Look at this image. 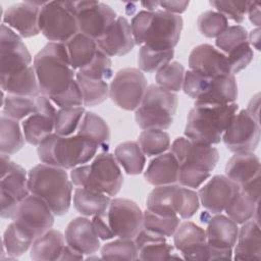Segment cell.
<instances>
[{
  "instance_id": "cell-33",
  "label": "cell",
  "mask_w": 261,
  "mask_h": 261,
  "mask_svg": "<svg viewBox=\"0 0 261 261\" xmlns=\"http://www.w3.org/2000/svg\"><path fill=\"white\" fill-rule=\"evenodd\" d=\"M0 85L2 91L11 95L24 97H38L42 95L33 65L18 73L1 77Z\"/></svg>"
},
{
  "instance_id": "cell-43",
  "label": "cell",
  "mask_w": 261,
  "mask_h": 261,
  "mask_svg": "<svg viewBox=\"0 0 261 261\" xmlns=\"http://www.w3.org/2000/svg\"><path fill=\"white\" fill-rule=\"evenodd\" d=\"M86 110L83 106L59 108L54 119V133L67 137L77 132Z\"/></svg>"
},
{
  "instance_id": "cell-16",
  "label": "cell",
  "mask_w": 261,
  "mask_h": 261,
  "mask_svg": "<svg viewBox=\"0 0 261 261\" xmlns=\"http://www.w3.org/2000/svg\"><path fill=\"white\" fill-rule=\"evenodd\" d=\"M0 73L6 77L18 73L32 65V55L22 38L6 24H1Z\"/></svg>"
},
{
  "instance_id": "cell-52",
  "label": "cell",
  "mask_w": 261,
  "mask_h": 261,
  "mask_svg": "<svg viewBox=\"0 0 261 261\" xmlns=\"http://www.w3.org/2000/svg\"><path fill=\"white\" fill-rule=\"evenodd\" d=\"M226 57L228 60L230 73L234 75L244 70L251 63L254 57V52L252 47L247 42L233 49L226 55Z\"/></svg>"
},
{
  "instance_id": "cell-59",
  "label": "cell",
  "mask_w": 261,
  "mask_h": 261,
  "mask_svg": "<svg viewBox=\"0 0 261 261\" xmlns=\"http://www.w3.org/2000/svg\"><path fill=\"white\" fill-rule=\"evenodd\" d=\"M84 258V255L77 253L67 245H65L59 260H82Z\"/></svg>"
},
{
  "instance_id": "cell-46",
  "label": "cell",
  "mask_w": 261,
  "mask_h": 261,
  "mask_svg": "<svg viewBox=\"0 0 261 261\" xmlns=\"http://www.w3.org/2000/svg\"><path fill=\"white\" fill-rule=\"evenodd\" d=\"M180 223L178 216H161L149 210L143 213V228L152 232L170 238Z\"/></svg>"
},
{
  "instance_id": "cell-14",
  "label": "cell",
  "mask_w": 261,
  "mask_h": 261,
  "mask_svg": "<svg viewBox=\"0 0 261 261\" xmlns=\"http://www.w3.org/2000/svg\"><path fill=\"white\" fill-rule=\"evenodd\" d=\"M260 124L246 109L237 112L224 130L221 141L233 153L254 152L260 142Z\"/></svg>"
},
{
  "instance_id": "cell-26",
  "label": "cell",
  "mask_w": 261,
  "mask_h": 261,
  "mask_svg": "<svg viewBox=\"0 0 261 261\" xmlns=\"http://www.w3.org/2000/svg\"><path fill=\"white\" fill-rule=\"evenodd\" d=\"M232 251L234 260H261V232L259 221L254 218L241 224Z\"/></svg>"
},
{
  "instance_id": "cell-30",
  "label": "cell",
  "mask_w": 261,
  "mask_h": 261,
  "mask_svg": "<svg viewBox=\"0 0 261 261\" xmlns=\"http://www.w3.org/2000/svg\"><path fill=\"white\" fill-rule=\"evenodd\" d=\"M225 175L240 188L260 175V159L250 153H234L226 162Z\"/></svg>"
},
{
  "instance_id": "cell-48",
  "label": "cell",
  "mask_w": 261,
  "mask_h": 261,
  "mask_svg": "<svg viewBox=\"0 0 261 261\" xmlns=\"http://www.w3.org/2000/svg\"><path fill=\"white\" fill-rule=\"evenodd\" d=\"M197 27L201 35L206 38H217L228 27L227 18L216 10L202 12L197 19Z\"/></svg>"
},
{
  "instance_id": "cell-36",
  "label": "cell",
  "mask_w": 261,
  "mask_h": 261,
  "mask_svg": "<svg viewBox=\"0 0 261 261\" xmlns=\"http://www.w3.org/2000/svg\"><path fill=\"white\" fill-rule=\"evenodd\" d=\"M22 127L17 120L1 114L0 117V152L12 155L22 149L25 143Z\"/></svg>"
},
{
  "instance_id": "cell-2",
  "label": "cell",
  "mask_w": 261,
  "mask_h": 261,
  "mask_svg": "<svg viewBox=\"0 0 261 261\" xmlns=\"http://www.w3.org/2000/svg\"><path fill=\"white\" fill-rule=\"evenodd\" d=\"M184 21L180 15L162 9L139 11L130 21L136 45L156 50H170L177 45Z\"/></svg>"
},
{
  "instance_id": "cell-9",
  "label": "cell",
  "mask_w": 261,
  "mask_h": 261,
  "mask_svg": "<svg viewBox=\"0 0 261 261\" xmlns=\"http://www.w3.org/2000/svg\"><path fill=\"white\" fill-rule=\"evenodd\" d=\"M40 33L49 41L66 43L79 33L75 1H48L41 7Z\"/></svg>"
},
{
  "instance_id": "cell-37",
  "label": "cell",
  "mask_w": 261,
  "mask_h": 261,
  "mask_svg": "<svg viewBox=\"0 0 261 261\" xmlns=\"http://www.w3.org/2000/svg\"><path fill=\"white\" fill-rule=\"evenodd\" d=\"M77 134L94 140L103 151L108 150L110 129L106 121L92 111H86L79 125Z\"/></svg>"
},
{
  "instance_id": "cell-27",
  "label": "cell",
  "mask_w": 261,
  "mask_h": 261,
  "mask_svg": "<svg viewBox=\"0 0 261 261\" xmlns=\"http://www.w3.org/2000/svg\"><path fill=\"white\" fill-rule=\"evenodd\" d=\"M166 237L142 228L135 238L139 260H169L174 247L167 243Z\"/></svg>"
},
{
  "instance_id": "cell-5",
  "label": "cell",
  "mask_w": 261,
  "mask_h": 261,
  "mask_svg": "<svg viewBox=\"0 0 261 261\" xmlns=\"http://www.w3.org/2000/svg\"><path fill=\"white\" fill-rule=\"evenodd\" d=\"M72 181L65 169L40 163L28 172L30 193L40 197L55 216L65 215L72 202Z\"/></svg>"
},
{
  "instance_id": "cell-50",
  "label": "cell",
  "mask_w": 261,
  "mask_h": 261,
  "mask_svg": "<svg viewBox=\"0 0 261 261\" xmlns=\"http://www.w3.org/2000/svg\"><path fill=\"white\" fill-rule=\"evenodd\" d=\"M77 72L92 80L106 82L113 75L112 61L108 55L98 49V52L91 63Z\"/></svg>"
},
{
  "instance_id": "cell-58",
  "label": "cell",
  "mask_w": 261,
  "mask_h": 261,
  "mask_svg": "<svg viewBox=\"0 0 261 261\" xmlns=\"http://www.w3.org/2000/svg\"><path fill=\"white\" fill-rule=\"evenodd\" d=\"M260 34H261L260 28H256L248 34L249 45L254 49H256L257 51H260Z\"/></svg>"
},
{
  "instance_id": "cell-25",
  "label": "cell",
  "mask_w": 261,
  "mask_h": 261,
  "mask_svg": "<svg viewBox=\"0 0 261 261\" xmlns=\"http://www.w3.org/2000/svg\"><path fill=\"white\" fill-rule=\"evenodd\" d=\"M65 243L82 255H93L100 249V239L92 220L87 217H75L64 231Z\"/></svg>"
},
{
  "instance_id": "cell-40",
  "label": "cell",
  "mask_w": 261,
  "mask_h": 261,
  "mask_svg": "<svg viewBox=\"0 0 261 261\" xmlns=\"http://www.w3.org/2000/svg\"><path fill=\"white\" fill-rule=\"evenodd\" d=\"M75 81L83 94L84 106L92 107L99 105L109 97V85L107 82L92 80L80 72H76Z\"/></svg>"
},
{
  "instance_id": "cell-47",
  "label": "cell",
  "mask_w": 261,
  "mask_h": 261,
  "mask_svg": "<svg viewBox=\"0 0 261 261\" xmlns=\"http://www.w3.org/2000/svg\"><path fill=\"white\" fill-rule=\"evenodd\" d=\"M102 259L138 260V249L134 240L117 239L106 243L100 250Z\"/></svg>"
},
{
  "instance_id": "cell-19",
  "label": "cell",
  "mask_w": 261,
  "mask_h": 261,
  "mask_svg": "<svg viewBox=\"0 0 261 261\" xmlns=\"http://www.w3.org/2000/svg\"><path fill=\"white\" fill-rule=\"evenodd\" d=\"M45 2L25 1L9 6L1 17L2 23L9 27L21 38H32L40 34L39 15Z\"/></svg>"
},
{
  "instance_id": "cell-1",
  "label": "cell",
  "mask_w": 261,
  "mask_h": 261,
  "mask_svg": "<svg viewBox=\"0 0 261 261\" xmlns=\"http://www.w3.org/2000/svg\"><path fill=\"white\" fill-rule=\"evenodd\" d=\"M170 152L179 164L177 182L190 189L200 188L211 176L219 160L215 147L195 143L186 137L176 138L170 145Z\"/></svg>"
},
{
  "instance_id": "cell-4",
  "label": "cell",
  "mask_w": 261,
  "mask_h": 261,
  "mask_svg": "<svg viewBox=\"0 0 261 261\" xmlns=\"http://www.w3.org/2000/svg\"><path fill=\"white\" fill-rule=\"evenodd\" d=\"M37 147L41 163L65 170L87 164L100 149L94 140L77 133L67 137L53 133Z\"/></svg>"
},
{
  "instance_id": "cell-21",
  "label": "cell",
  "mask_w": 261,
  "mask_h": 261,
  "mask_svg": "<svg viewBox=\"0 0 261 261\" xmlns=\"http://www.w3.org/2000/svg\"><path fill=\"white\" fill-rule=\"evenodd\" d=\"M174 248L184 259L207 260V238L205 229L192 221L180 222L173 233Z\"/></svg>"
},
{
  "instance_id": "cell-45",
  "label": "cell",
  "mask_w": 261,
  "mask_h": 261,
  "mask_svg": "<svg viewBox=\"0 0 261 261\" xmlns=\"http://www.w3.org/2000/svg\"><path fill=\"white\" fill-rule=\"evenodd\" d=\"M185 73L186 70L181 63L171 61L156 72V85L167 91L176 93L182 89Z\"/></svg>"
},
{
  "instance_id": "cell-53",
  "label": "cell",
  "mask_w": 261,
  "mask_h": 261,
  "mask_svg": "<svg viewBox=\"0 0 261 261\" xmlns=\"http://www.w3.org/2000/svg\"><path fill=\"white\" fill-rule=\"evenodd\" d=\"M58 108L84 106V98L77 82L74 80L62 93L49 98Z\"/></svg>"
},
{
  "instance_id": "cell-54",
  "label": "cell",
  "mask_w": 261,
  "mask_h": 261,
  "mask_svg": "<svg viewBox=\"0 0 261 261\" xmlns=\"http://www.w3.org/2000/svg\"><path fill=\"white\" fill-rule=\"evenodd\" d=\"M91 220L93 222L95 230H96V232H97V234H98L100 240H102V241H109V240H112L115 237L114 233L112 232L109 224H108V221L106 219L105 213L102 214V215L93 216Z\"/></svg>"
},
{
  "instance_id": "cell-6",
  "label": "cell",
  "mask_w": 261,
  "mask_h": 261,
  "mask_svg": "<svg viewBox=\"0 0 261 261\" xmlns=\"http://www.w3.org/2000/svg\"><path fill=\"white\" fill-rule=\"evenodd\" d=\"M238 110L237 103L220 106L194 105L187 116L185 137L198 144L216 145L220 143Z\"/></svg>"
},
{
  "instance_id": "cell-44",
  "label": "cell",
  "mask_w": 261,
  "mask_h": 261,
  "mask_svg": "<svg viewBox=\"0 0 261 261\" xmlns=\"http://www.w3.org/2000/svg\"><path fill=\"white\" fill-rule=\"evenodd\" d=\"M32 244L33 241L27 239L11 222L3 233L2 253H6L8 259H15L28 252Z\"/></svg>"
},
{
  "instance_id": "cell-57",
  "label": "cell",
  "mask_w": 261,
  "mask_h": 261,
  "mask_svg": "<svg viewBox=\"0 0 261 261\" xmlns=\"http://www.w3.org/2000/svg\"><path fill=\"white\" fill-rule=\"evenodd\" d=\"M259 109H260V94H255L248 103V107L246 111L259 122Z\"/></svg>"
},
{
  "instance_id": "cell-55",
  "label": "cell",
  "mask_w": 261,
  "mask_h": 261,
  "mask_svg": "<svg viewBox=\"0 0 261 261\" xmlns=\"http://www.w3.org/2000/svg\"><path fill=\"white\" fill-rule=\"evenodd\" d=\"M189 4V1H160L159 7L167 12L179 15L187 10Z\"/></svg>"
},
{
  "instance_id": "cell-39",
  "label": "cell",
  "mask_w": 261,
  "mask_h": 261,
  "mask_svg": "<svg viewBox=\"0 0 261 261\" xmlns=\"http://www.w3.org/2000/svg\"><path fill=\"white\" fill-rule=\"evenodd\" d=\"M2 114L15 120H23L36 110V97L7 94L2 91Z\"/></svg>"
},
{
  "instance_id": "cell-23",
  "label": "cell",
  "mask_w": 261,
  "mask_h": 261,
  "mask_svg": "<svg viewBox=\"0 0 261 261\" xmlns=\"http://www.w3.org/2000/svg\"><path fill=\"white\" fill-rule=\"evenodd\" d=\"M188 63L190 70L206 76L231 74L226 55L210 44L196 46L189 55Z\"/></svg>"
},
{
  "instance_id": "cell-60",
  "label": "cell",
  "mask_w": 261,
  "mask_h": 261,
  "mask_svg": "<svg viewBox=\"0 0 261 261\" xmlns=\"http://www.w3.org/2000/svg\"><path fill=\"white\" fill-rule=\"evenodd\" d=\"M147 11H156L159 8V1H143L140 3Z\"/></svg>"
},
{
  "instance_id": "cell-18",
  "label": "cell",
  "mask_w": 261,
  "mask_h": 261,
  "mask_svg": "<svg viewBox=\"0 0 261 261\" xmlns=\"http://www.w3.org/2000/svg\"><path fill=\"white\" fill-rule=\"evenodd\" d=\"M238 85L232 74L210 77L203 75L194 105L220 106L234 103Z\"/></svg>"
},
{
  "instance_id": "cell-3",
  "label": "cell",
  "mask_w": 261,
  "mask_h": 261,
  "mask_svg": "<svg viewBox=\"0 0 261 261\" xmlns=\"http://www.w3.org/2000/svg\"><path fill=\"white\" fill-rule=\"evenodd\" d=\"M33 66L41 94L48 98L62 93L75 80L65 43L48 42L35 55Z\"/></svg>"
},
{
  "instance_id": "cell-22",
  "label": "cell",
  "mask_w": 261,
  "mask_h": 261,
  "mask_svg": "<svg viewBox=\"0 0 261 261\" xmlns=\"http://www.w3.org/2000/svg\"><path fill=\"white\" fill-rule=\"evenodd\" d=\"M187 188L177 185L155 187L149 194L147 210L161 216H178L180 218L186 203Z\"/></svg>"
},
{
  "instance_id": "cell-17",
  "label": "cell",
  "mask_w": 261,
  "mask_h": 261,
  "mask_svg": "<svg viewBox=\"0 0 261 261\" xmlns=\"http://www.w3.org/2000/svg\"><path fill=\"white\" fill-rule=\"evenodd\" d=\"M56 108L53 102L46 96L36 97V110L21 122L25 141L39 146L47 137L54 133V119Z\"/></svg>"
},
{
  "instance_id": "cell-13",
  "label": "cell",
  "mask_w": 261,
  "mask_h": 261,
  "mask_svg": "<svg viewBox=\"0 0 261 261\" xmlns=\"http://www.w3.org/2000/svg\"><path fill=\"white\" fill-rule=\"evenodd\" d=\"M143 213L136 202L114 198L111 199L105 216L115 237L135 240L143 228Z\"/></svg>"
},
{
  "instance_id": "cell-42",
  "label": "cell",
  "mask_w": 261,
  "mask_h": 261,
  "mask_svg": "<svg viewBox=\"0 0 261 261\" xmlns=\"http://www.w3.org/2000/svg\"><path fill=\"white\" fill-rule=\"evenodd\" d=\"M174 49L156 50L143 45L138 53V66L143 72H157L171 62Z\"/></svg>"
},
{
  "instance_id": "cell-31",
  "label": "cell",
  "mask_w": 261,
  "mask_h": 261,
  "mask_svg": "<svg viewBox=\"0 0 261 261\" xmlns=\"http://www.w3.org/2000/svg\"><path fill=\"white\" fill-rule=\"evenodd\" d=\"M65 245L64 234L51 228L33 242L30 256L36 261L59 260Z\"/></svg>"
},
{
  "instance_id": "cell-32",
  "label": "cell",
  "mask_w": 261,
  "mask_h": 261,
  "mask_svg": "<svg viewBox=\"0 0 261 261\" xmlns=\"http://www.w3.org/2000/svg\"><path fill=\"white\" fill-rule=\"evenodd\" d=\"M110 201V196L85 188H76L72 196L74 209L86 217H93L106 213Z\"/></svg>"
},
{
  "instance_id": "cell-12",
  "label": "cell",
  "mask_w": 261,
  "mask_h": 261,
  "mask_svg": "<svg viewBox=\"0 0 261 261\" xmlns=\"http://www.w3.org/2000/svg\"><path fill=\"white\" fill-rule=\"evenodd\" d=\"M148 88L147 80L139 68L126 67L118 70L109 85V97L121 109L136 110Z\"/></svg>"
},
{
  "instance_id": "cell-15",
  "label": "cell",
  "mask_w": 261,
  "mask_h": 261,
  "mask_svg": "<svg viewBox=\"0 0 261 261\" xmlns=\"http://www.w3.org/2000/svg\"><path fill=\"white\" fill-rule=\"evenodd\" d=\"M79 33L95 41L100 39L117 18L115 11L100 1H75Z\"/></svg>"
},
{
  "instance_id": "cell-49",
  "label": "cell",
  "mask_w": 261,
  "mask_h": 261,
  "mask_svg": "<svg viewBox=\"0 0 261 261\" xmlns=\"http://www.w3.org/2000/svg\"><path fill=\"white\" fill-rule=\"evenodd\" d=\"M248 42V32L241 25H228L215 40V45L219 51L227 55L237 47Z\"/></svg>"
},
{
  "instance_id": "cell-28",
  "label": "cell",
  "mask_w": 261,
  "mask_h": 261,
  "mask_svg": "<svg viewBox=\"0 0 261 261\" xmlns=\"http://www.w3.org/2000/svg\"><path fill=\"white\" fill-rule=\"evenodd\" d=\"M179 164L171 152L155 156L147 166L144 177L154 187L174 185L177 182Z\"/></svg>"
},
{
  "instance_id": "cell-20",
  "label": "cell",
  "mask_w": 261,
  "mask_h": 261,
  "mask_svg": "<svg viewBox=\"0 0 261 261\" xmlns=\"http://www.w3.org/2000/svg\"><path fill=\"white\" fill-rule=\"evenodd\" d=\"M240 187L226 175L212 176L198 192L200 204L212 214H220L225 210Z\"/></svg>"
},
{
  "instance_id": "cell-29",
  "label": "cell",
  "mask_w": 261,
  "mask_h": 261,
  "mask_svg": "<svg viewBox=\"0 0 261 261\" xmlns=\"http://www.w3.org/2000/svg\"><path fill=\"white\" fill-rule=\"evenodd\" d=\"M238 225L227 215L215 214L205 229L207 244L219 249H233L239 233Z\"/></svg>"
},
{
  "instance_id": "cell-51",
  "label": "cell",
  "mask_w": 261,
  "mask_h": 261,
  "mask_svg": "<svg viewBox=\"0 0 261 261\" xmlns=\"http://www.w3.org/2000/svg\"><path fill=\"white\" fill-rule=\"evenodd\" d=\"M215 10L224 15L227 20L231 19L237 23H242L247 14L249 1H219L213 0L209 2Z\"/></svg>"
},
{
  "instance_id": "cell-11",
  "label": "cell",
  "mask_w": 261,
  "mask_h": 261,
  "mask_svg": "<svg viewBox=\"0 0 261 261\" xmlns=\"http://www.w3.org/2000/svg\"><path fill=\"white\" fill-rule=\"evenodd\" d=\"M30 194L24 168L11 161L9 155L1 154V217L11 219L18 203Z\"/></svg>"
},
{
  "instance_id": "cell-35",
  "label": "cell",
  "mask_w": 261,
  "mask_h": 261,
  "mask_svg": "<svg viewBox=\"0 0 261 261\" xmlns=\"http://www.w3.org/2000/svg\"><path fill=\"white\" fill-rule=\"evenodd\" d=\"M114 157L127 174L137 175L144 171L146 156L137 142L127 141L118 144L114 150Z\"/></svg>"
},
{
  "instance_id": "cell-34",
  "label": "cell",
  "mask_w": 261,
  "mask_h": 261,
  "mask_svg": "<svg viewBox=\"0 0 261 261\" xmlns=\"http://www.w3.org/2000/svg\"><path fill=\"white\" fill-rule=\"evenodd\" d=\"M65 45L71 66L74 70H81L90 64L99 49L94 39L82 33L74 35Z\"/></svg>"
},
{
  "instance_id": "cell-24",
  "label": "cell",
  "mask_w": 261,
  "mask_h": 261,
  "mask_svg": "<svg viewBox=\"0 0 261 261\" xmlns=\"http://www.w3.org/2000/svg\"><path fill=\"white\" fill-rule=\"evenodd\" d=\"M96 42L98 48L109 57L123 56L129 53L136 45L130 23L124 16H117L106 33Z\"/></svg>"
},
{
  "instance_id": "cell-38",
  "label": "cell",
  "mask_w": 261,
  "mask_h": 261,
  "mask_svg": "<svg viewBox=\"0 0 261 261\" xmlns=\"http://www.w3.org/2000/svg\"><path fill=\"white\" fill-rule=\"evenodd\" d=\"M224 211L237 224H243L252 218L255 219V217H257L258 219L259 201H256L253 197L240 189L239 193L232 198Z\"/></svg>"
},
{
  "instance_id": "cell-7",
  "label": "cell",
  "mask_w": 261,
  "mask_h": 261,
  "mask_svg": "<svg viewBox=\"0 0 261 261\" xmlns=\"http://www.w3.org/2000/svg\"><path fill=\"white\" fill-rule=\"evenodd\" d=\"M70 179L77 188L100 192L114 197L123 184V175L113 154L103 151L91 161L70 171Z\"/></svg>"
},
{
  "instance_id": "cell-10",
  "label": "cell",
  "mask_w": 261,
  "mask_h": 261,
  "mask_svg": "<svg viewBox=\"0 0 261 261\" xmlns=\"http://www.w3.org/2000/svg\"><path fill=\"white\" fill-rule=\"evenodd\" d=\"M54 219L55 214L47 203L33 194L18 203L11 218L15 227L33 242L52 228Z\"/></svg>"
},
{
  "instance_id": "cell-41",
  "label": "cell",
  "mask_w": 261,
  "mask_h": 261,
  "mask_svg": "<svg viewBox=\"0 0 261 261\" xmlns=\"http://www.w3.org/2000/svg\"><path fill=\"white\" fill-rule=\"evenodd\" d=\"M145 156L155 157L165 153L170 148V137L162 129H145L137 141Z\"/></svg>"
},
{
  "instance_id": "cell-56",
  "label": "cell",
  "mask_w": 261,
  "mask_h": 261,
  "mask_svg": "<svg viewBox=\"0 0 261 261\" xmlns=\"http://www.w3.org/2000/svg\"><path fill=\"white\" fill-rule=\"evenodd\" d=\"M247 14L249 16L250 21L256 25V28H260L261 24V13H260V4L257 2L249 1Z\"/></svg>"
},
{
  "instance_id": "cell-8",
  "label": "cell",
  "mask_w": 261,
  "mask_h": 261,
  "mask_svg": "<svg viewBox=\"0 0 261 261\" xmlns=\"http://www.w3.org/2000/svg\"><path fill=\"white\" fill-rule=\"evenodd\" d=\"M177 106L176 93L167 91L158 85H150L140 106L135 110L136 122L143 130H165L172 125Z\"/></svg>"
}]
</instances>
